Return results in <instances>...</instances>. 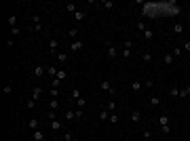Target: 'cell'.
<instances>
[{
	"label": "cell",
	"instance_id": "obj_1",
	"mask_svg": "<svg viewBox=\"0 0 190 141\" xmlns=\"http://www.w3.org/2000/svg\"><path fill=\"white\" fill-rule=\"evenodd\" d=\"M40 95H42V89H34V95H32V99H34V101H38V99H40Z\"/></svg>",
	"mask_w": 190,
	"mask_h": 141
},
{
	"label": "cell",
	"instance_id": "obj_2",
	"mask_svg": "<svg viewBox=\"0 0 190 141\" xmlns=\"http://www.w3.org/2000/svg\"><path fill=\"white\" fill-rule=\"evenodd\" d=\"M102 89H104L106 93H114V91H112V86H110V82H106V80L102 82Z\"/></svg>",
	"mask_w": 190,
	"mask_h": 141
},
{
	"label": "cell",
	"instance_id": "obj_3",
	"mask_svg": "<svg viewBox=\"0 0 190 141\" xmlns=\"http://www.w3.org/2000/svg\"><path fill=\"white\" fill-rule=\"evenodd\" d=\"M82 49V42H80V40H74V42H72V51H80Z\"/></svg>",
	"mask_w": 190,
	"mask_h": 141
},
{
	"label": "cell",
	"instance_id": "obj_4",
	"mask_svg": "<svg viewBox=\"0 0 190 141\" xmlns=\"http://www.w3.org/2000/svg\"><path fill=\"white\" fill-rule=\"evenodd\" d=\"M139 118H141V114H139V112H137V110H135V112H133V114H131V120H133V122H137Z\"/></svg>",
	"mask_w": 190,
	"mask_h": 141
},
{
	"label": "cell",
	"instance_id": "obj_5",
	"mask_svg": "<svg viewBox=\"0 0 190 141\" xmlns=\"http://www.w3.org/2000/svg\"><path fill=\"white\" fill-rule=\"evenodd\" d=\"M131 89H133V91H139V89H141V84H139L137 80H133V82H131Z\"/></svg>",
	"mask_w": 190,
	"mask_h": 141
},
{
	"label": "cell",
	"instance_id": "obj_6",
	"mask_svg": "<svg viewBox=\"0 0 190 141\" xmlns=\"http://www.w3.org/2000/svg\"><path fill=\"white\" fill-rule=\"evenodd\" d=\"M34 139H36V141H42V131H34Z\"/></svg>",
	"mask_w": 190,
	"mask_h": 141
},
{
	"label": "cell",
	"instance_id": "obj_7",
	"mask_svg": "<svg viewBox=\"0 0 190 141\" xmlns=\"http://www.w3.org/2000/svg\"><path fill=\"white\" fill-rule=\"evenodd\" d=\"M66 76H68V74H66V72H63V69H59V72H57V76H55V78H59V80H63V78H66Z\"/></svg>",
	"mask_w": 190,
	"mask_h": 141
},
{
	"label": "cell",
	"instance_id": "obj_8",
	"mask_svg": "<svg viewBox=\"0 0 190 141\" xmlns=\"http://www.w3.org/2000/svg\"><path fill=\"white\" fill-rule=\"evenodd\" d=\"M161 124H163L165 131H169V126H167V116H163V118H161Z\"/></svg>",
	"mask_w": 190,
	"mask_h": 141
},
{
	"label": "cell",
	"instance_id": "obj_9",
	"mask_svg": "<svg viewBox=\"0 0 190 141\" xmlns=\"http://www.w3.org/2000/svg\"><path fill=\"white\" fill-rule=\"evenodd\" d=\"M182 30H184V27L180 25V23H175V25H173V32H175V34H182Z\"/></svg>",
	"mask_w": 190,
	"mask_h": 141
},
{
	"label": "cell",
	"instance_id": "obj_10",
	"mask_svg": "<svg viewBox=\"0 0 190 141\" xmlns=\"http://www.w3.org/2000/svg\"><path fill=\"white\" fill-rule=\"evenodd\" d=\"M108 55L110 57H116V49H114V46H108Z\"/></svg>",
	"mask_w": 190,
	"mask_h": 141
},
{
	"label": "cell",
	"instance_id": "obj_11",
	"mask_svg": "<svg viewBox=\"0 0 190 141\" xmlns=\"http://www.w3.org/2000/svg\"><path fill=\"white\" fill-rule=\"evenodd\" d=\"M49 108H51V110H57V108H59V103H57V99H53V101L49 103Z\"/></svg>",
	"mask_w": 190,
	"mask_h": 141
},
{
	"label": "cell",
	"instance_id": "obj_12",
	"mask_svg": "<svg viewBox=\"0 0 190 141\" xmlns=\"http://www.w3.org/2000/svg\"><path fill=\"white\" fill-rule=\"evenodd\" d=\"M59 126H61V124H59V122H57V120H51V128H53V131H57V128H59Z\"/></svg>",
	"mask_w": 190,
	"mask_h": 141
},
{
	"label": "cell",
	"instance_id": "obj_13",
	"mask_svg": "<svg viewBox=\"0 0 190 141\" xmlns=\"http://www.w3.org/2000/svg\"><path fill=\"white\" fill-rule=\"evenodd\" d=\"M57 59H59V61H61V63H63V61H66V59H68V55H66V53H59V55H57Z\"/></svg>",
	"mask_w": 190,
	"mask_h": 141
},
{
	"label": "cell",
	"instance_id": "obj_14",
	"mask_svg": "<svg viewBox=\"0 0 190 141\" xmlns=\"http://www.w3.org/2000/svg\"><path fill=\"white\" fill-rule=\"evenodd\" d=\"M74 116H76V112H72V110H70V112H66V118H68V120H72Z\"/></svg>",
	"mask_w": 190,
	"mask_h": 141
},
{
	"label": "cell",
	"instance_id": "obj_15",
	"mask_svg": "<svg viewBox=\"0 0 190 141\" xmlns=\"http://www.w3.org/2000/svg\"><path fill=\"white\" fill-rule=\"evenodd\" d=\"M163 61H165V63H167V65H169V63L173 61V55H165V59H163Z\"/></svg>",
	"mask_w": 190,
	"mask_h": 141
},
{
	"label": "cell",
	"instance_id": "obj_16",
	"mask_svg": "<svg viewBox=\"0 0 190 141\" xmlns=\"http://www.w3.org/2000/svg\"><path fill=\"white\" fill-rule=\"evenodd\" d=\"M57 46H59V42H57V40H51V53H53V51H55V49H57Z\"/></svg>",
	"mask_w": 190,
	"mask_h": 141
},
{
	"label": "cell",
	"instance_id": "obj_17",
	"mask_svg": "<svg viewBox=\"0 0 190 141\" xmlns=\"http://www.w3.org/2000/svg\"><path fill=\"white\" fill-rule=\"evenodd\" d=\"M42 72H44V69L40 67V65H36V69H34V74H36V76H42Z\"/></svg>",
	"mask_w": 190,
	"mask_h": 141
},
{
	"label": "cell",
	"instance_id": "obj_18",
	"mask_svg": "<svg viewBox=\"0 0 190 141\" xmlns=\"http://www.w3.org/2000/svg\"><path fill=\"white\" fill-rule=\"evenodd\" d=\"M150 103L152 105H158V103H161V99H158V97H150Z\"/></svg>",
	"mask_w": 190,
	"mask_h": 141
},
{
	"label": "cell",
	"instance_id": "obj_19",
	"mask_svg": "<svg viewBox=\"0 0 190 141\" xmlns=\"http://www.w3.org/2000/svg\"><path fill=\"white\" fill-rule=\"evenodd\" d=\"M30 128H34V131H36V128H38V122H36V120H30Z\"/></svg>",
	"mask_w": 190,
	"mask_h": 141
},
{
	"label": "cell",
	"instance_id": "obj_20",
	"mask_svg": "<svg viewBox=\"0 0 190 141\" xmlns=\"http://www.w3.org/2000/svg\"><path fill=\"white\" fill-rule=\"evenodd\" d=\"M99 118L106 120V118H108V112H106V110H104V112H99Z\"/></svg>",
	"mask_w": 190,
	"mask_h": 141
},
{
	"label": "cell",
	"instance_id": "obj_21",
	"mask_svg": "<svg viewBox=\"0 0 190 141\" xmlns=\"http://www.w3.org/2000/svg\"><path fill=\"white\" fill-rule=\"evenodd\" d=\"M180 95H182V97H186V95H190V86H188V89H184V91L180 93Z\"/></svg>",
	"mask_w": 190,
	"mask_h": 141
},
{
	"label": "cell",
	"instance_id": "obj_22",
	"mask_svg": "<svg viewBox=\"0 0 190 141\" xmlns=\"http://www.w3.org/2000/svg\"><path fill=\"white\" fill-rule=\"evenodd\" d=\"M186 49H188V51H190V40H188V42H186Z\"/></svg>",
	"mask_w": 190,
	"mask_h": 141
},
{
	"label": "cell",
	"instance_id": "obj_23",
	"mask_svg": "<svg viewBox=\"0 0 190 141\" xmlns=\"http://www.w3.org/2000/svg\"><path fill=\"white\" fill-rule=\"evenodd\" d=\"M72 141H76V139H72Z\"/></svg>",
	"mask_w": 190,
	"mask_h": 141
},
{
	"label": "cell",
	"instance_id": "obj_24",
	"mask_svg": "<svg viewBox=\"0 0 190 141\" xmlns=\"http://www.w3.org/2000/svg\"><path fill=\"white\" fill-rule=\"evenodd\" d=\"M42 141H44V139H42Z\"/></svg>",
	"mask_w": 190,
	"mask_h": 141
}]
</instances>
